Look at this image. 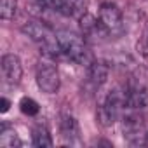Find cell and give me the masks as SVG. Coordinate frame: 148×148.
I'll use <instances>...</instances> for the list:
<instances>
[{"label":"cell","instance_id":"cell-1","mask_svg":"<svg viewBox=\"0 0 148 148\" xmlns=\"http://www.w3.org/2000/svg\"><path fill=\"white\" fill-rule=\"evenodd\" d=\"M21 32L30 37L38 47L40 51L49 56V58H58L61 56V45H59V40H58V33H54L47 25L40 23V21H28L26 25H23Z\"/></svg>","mask_w":148,"mask_h":148},{"label":"cell","instance_id":"cell-2","mask_svg":"<svg viewBox=\"0 0 148 148\" xmlns=\"http://www.w3.org/2000/svg\"><path fill=\"white\" fill-rule=\"evenodd\" d=\"M58 40H59V45H61V52L79 64H86L89 66L91 61H92V54L86 44V40L73 33V32H68V30H63V32H58Z\"/></svg>","mask_w":148,"mask_h":148},{"label":"cell","instance_id":"cell-3","mask_svg":"<svg viewBox=\"0 0 148 148\" xmlns=\"http://www.w3.org/2000/svg\"><path fill=\"white\" fill-rule=\"evenodd\" d=\"M122 108H125L124 106V91L113 89L112 92L106 94V98L99 105V108H98V120L101 122V125H112L119 119Z\"/></svg>","mask_w":148,"mask_h":148},{"label":"cell","instance_id":"cell-4","mask_svg":"<svg viewBox=\"0 0 148 148\" xmlns=\"http://www.w3.org/2000/svg\"><path fill=\"white\" fill-rule=\"evenodd\" d=\"M37 86L42 92L45 94H56L59 91L61 80H59V73L58 68L51 63H40L37 66Z\"/></svg>","mask_w":148,"mask_h":148},{"label":"cell","instance_id":"cell-5","mask_svg":"<svg viewBox=\"0 0 148 148\" xmlns=\"http://www.w3.org/2000/svg\"><path fill=\"white\" fill-rule=\"evenodd\" d=\"M99 21L103 25V28L106 30V33H117L122 30V12L120 9L112 4V2H105L101 4L99 9Z\"/></svg>","mask_w":148,"mask_h":148},{"label":"cell","instance_id":"cell-6","mask_svg":"<svg viewBox=\"0 0 148 148\" xmlns=\"http://www.w3.org/2000/svg\"><path fill=\"white\" fill-rule=\"evenodd\" d=\"M2 75L5 79L7 84L11 86H16L21 82V77H23V66H21V59L16 56V54H5L2 58Z\"/></svg>","mask_w":148,"mask_h":148},{"label":"cell","instance_id":"cell-7","mask_svg":"<svg viewBox=\"0 0 148 148\" xmlns=\"http://www.w3.org/2000/svg\"><path fill=\"white\" fill-rule=\"evenodd\" d=\"M124 106L129 110H143L148 106V92L143 86H129L124 89Z\"/></svg>","mask_w":148,"mask_h":148},{"label":"cell","instance_id":"cell-8","mask_svg":"<svg viewBox=\"0 0 148 148\" xmlns=\"http://www.w3.org/2000/svg\"><path fill=\"white\" fill-rule=\"evenodd\" d=\"M87 5L89 0H61L59 5V12L63 16H70V18H82L84 14H87Z\"/></svg>","mask_w":148,"mask_h":148},{"label":"cell","instance_id":"cell-9","mask_svg":"<svg viewBox=\"0 0 148 148\" xmlns=\"http://www.w3.org/2000/svg\"><path fill=\"white\" fill-rule=\"evenodd\" d=\"M87 77L94 87H101L108 79V66L103 61H91L87 66Z\"/></svg>","mask_w":148,"mask_h":148},{"label":"cell","instance_id":"cell-10","mask_svg":"<svg viewBox=\"0 0 148 148\" xmlns=\"http://www.w3.org/2000/svg\"><path fill=\"white\" fill-rule=\"evenodd\" d=\"M21 139L18 136V132L7 125H2L0 129V146L4 148H16V146H21Z\"/></svg>","mask_w":148,"mask_h":148},{"label":"cell","instance_id":"cell-11","mask_svg":"<svg viewBox=\"0 0 148 148\" xmlns=\"http://www.w3.org/2000/svg\"><path fill=\"white\" fill-rule=\"evenodd\" d=\"M61 132L70 141L79 138V125H77V120L71 115H63L61 117Z\"/></svg>","mask_w":148,"mask_h":148},{"label":"cell","instance_id":"cell-12","mask_svg":"<svg viewBox=\"0 0 148 148\" xmlns=\"http://www.w3.org/2000/svg\"><path fill=\"white\" fill-rule=\"evenodd\" d=\"M32 139H33V145L37 148H49V146H52V138H51V134H49L45 125H37L33 129Z\"/></svg>","mask_w":148,"mask_h":148},{"label":"cell","instance_id":"cell-13","mask_svg":"<svg viewBox=\"0 0 148 148\" xmlns=\"http://www.w3.org/2000/svg\"><path fill=\"white\" fill-rule=\"evenodd\" d=\"M16 9H18V0H0V16L2 19L9 21L16 16Z\"/></svg>","mask_w":148,"mask_h":148},{"label":"cell","instance_id":"cell-14","mask_svg":"<svg viewBox=\"0 0 148 148\" xmlns=\"http://www.w3.org/2000/svg\"><path fill=\"white\" fill-rule=\"evenodd\" d=\"M19 108H21V112L25 113V115H37L38 113V103L35 101V99H32V98H23L21 101H19Z\"/></svg>","mask_w":148,"mask_h":148},{"label":"cell","instance_id":"cell-15","mask_svg":"<svg viewBox=\"0 0 148 148\" xmlns=\"http://www.w3.org/2000/svg\"><path fill=\"white\" fill-rule=\"evenodd\" d=\"M0 105H2V108H0V110H2V113H5L9 110V106H11V101L7 98H2V99H0Z\"/></svg>","mask_w":148,"mask_h":148},{"label":"cell","instance_id":"cell-16","mask_svg":"<svg viewBox=\"0 0 148 148\" xmlns=\"http://www.w3.org/2000/svg\"><path fill=\"white\" fill-rule=\"evenodd\" d=\"M37 2H38V4H42V2H44V0H37Z\"/></svg>","mask_w":148,"mask_h":148},{"label":"cell","instance_id":"cell-17","mask_svg":"<svg viewBox=\"0 0 148 148\" xmlns=\"http://www.w3.org/2000/svg\"><path fill=\"white\" fill-rule=\"evenodd\" d=\"M146 44H148V33H146Z\"/></svg>","mask_w":148,"mask_h":148}]
</instances>
